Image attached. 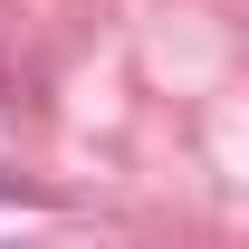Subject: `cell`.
I'll list each match as a JSON object with an SVG mask.
<instances>
[]
</instances>
